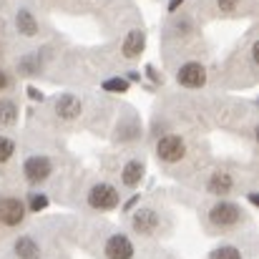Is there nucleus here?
<instances>
[{
    "label": "nucleus",
    "mask_w": 259,
    "mask_h": 259,
    "mask_svg": "<svg viewBox=\"0 0 259 259\" xmlns=\"http://www.w3.org/2000/svg\"><path fill=\"white\" fill-rule=\"evenodd\" d=\"M88 204L98 211H111L118 206V191L111 184H96L88 191Z\"/></svg>",
    "instance_id": "obj_1"
},
{
    "label": "nucleus",
    "mask_w": 259,
    "mask_h": 259,
    "mask_svg": "<svg viewBox=\"0 0 259 259\" xmlns=\"http://www.w3.org/2000/svg\"><path fill=\"white\" fill-rule=\"evenodd\" d=\"M156 154H159V159L161 161H166V164H174V161H179V159H184V154H186V144H184V139L181 136H164L159 144H156Z\"/></svg>",
    "instance_id": "obj_2"
},
{
    "label": "nucleus",
    "mask_w": 259,
    "mask_h": 259,
    "mask_svg": "<svg viewBox=\"0 0 259 259\" xmlns=\"http://www.w3.org/2000/svg\"><path fill=\"white\" fill-rule=\"evenodd\" d=\"M209 219H211V224H217V227H232V224H237V222L242 219V211H239V206L232 204V201H219V204L211 206Z\"/></svg>",
    "instance_id": "obj_3"
},
{
    "label": "nucleus",
    "mask_w": 259,
    "mask_h": 259,
    "mask_svg": "<svg viewBox=\"0 0 259 259\" xmlns=\"http://www.w3.org/2000/svg\"><path fill=\"white\" fill-rule=\"evenodd\" d=\"M176 81H179L184 88H201L204 83H206V71H204L201 63L189 61V63H184V66L179 68Z\"/></svg>",
    "instance_id": "obj_4"
},
{
    "label": "nucleus",
    "mask_w": 259,
    "mask_h": 259,
    "mask_svg": "<svg viewBox=\"0 0 259 259\" xmlns=\"http://www.w3.org/2000/svg\"><path fill=\"white\" fill-rule=\"evenodd\" d=\"M25 217V206L20 199H13V196H5L0 199V224L5 227H18Z\"/></svg>",
    "instance_id": "obj_5"
},
{
    "label": "nucleus",
    "mask_w": 259,
    "mask_h": 259,
    "mask_svg": "<svg viewBox=\"0 0 259 259\" xmlns=\"http://www.w3.org/2000/svg\"><path fill=\"white\" fill-rule=\"evenodd\" d=\"M51 159L48 156H30L25 164H23V174L30 184H38V181H46L51 176Z\"/></svg>",
    "instance_id": "obj_6"
},
{
    "label": "nucleus",
    "mask_w": 259,
    "mask_h": 259,
    "mask_svg": "<svg viewBox=\"0 0 259 259\" xmlns=\"http://www.w3.org/2000/svg\"><path fill=\"white\" fill-rule=\"evenodd\" d=\"M106 257L108 259H131L134 257V244L123 234H113L106 242Z\"/></svg>",
    "instance_id": "obj_7"
},
{
    "label": "nucleus",
    "mask_w": 259,
    "mask_h": 259,
    "mask_svg": "<svg viewBox=\"0 0 259 259\" xmlns=\"http://www.w3.org/2000/svg\"><path fill=\"white\" fill-rule=\"evenodd\" d=\"M131 224H134V229H136L139 234H151V232L159 227V214H156L154 209H139V211L134 214Z\"/></svg>",
    "instance_id": "obj_8"
},
{
    "label": "nucleus",
    "mask_w": 259,
    "mask_h": 259,
    "mask_svg": "<svg viewBox=\"0 0 259 259\" xmlns=\"http://www.w3.org/2000/svg\"><path fill=\"white\" fill-rule=\"evenodd\" d=\"M56 113H58L61 118H66V121H73V118L81 116V101H78L76 96L66 93V96H61V98L56 101Z\"/></svg>",
    "instance_id": "obj_9"
},
{
    "label": "nucleus",
    "mask_w": 259,
    "mask_h": 259,
    "mask_svg": "<svg viewBox=\"0 0 259 259\" xmlns=\"http://www.w3.org/2000/svg\"><path fill=\"white\" fill-rule=\"evenodd\" d=\"M144 46H146V35H144V30H131V33L126 35L121 51H123L126 58H139V56L144 53Z\"/></svg>",
    "instance_id": "obj_10"
},
{
    "label": "nucleus",
    "mask_w": 259,
    "mask_h": 259,
    "mask_svg": "<svg viewBox=\"0 0 259 259\" xmlns=\"http://www.w3.org/2000/svg\"><path fill=\"white\" fill-rule=\"evenodd\" d=\"M232 186H234V179L227 171H217V174H211V179H209V191H211V194L224 196V194L232 191Z\"/></svg>",
    "instance_id": "obj_11"
},
{
    "label": "nucleus",
    "mask_w": 259,
    "mask_h": 259,
    "mask_svg": "<svg viewBox=\"0 0 259 259\" xmlns=\"http://www.w3.org/2000/svg\"><path fill=\"white\" fill-rule=\"evenodd\" d=\"M121 179H123V184L126 186H139V181L144 179V164L141 161H128L126 166H123V171H121Z\"/></svg>",
    "instance_id": "obj_12"
},
{
    "label": "nucleus",
    "mask_w": 259,
    "mask_h": 259,
    "mask_svg": "<svg viewBox=\"0 0 259 259\" xmlns=\"http://www.w3.org/2000/svg\"><path fill=\"white\" fill-rule=\"evenodd\" d=\"M15 25H18V30H20L23 35H28V38H33V35L38 33V23H35L33 13H28V10H18Z\"/></svg>",
    "instance_id": "obj_13"
},
{
    "label": "nucleus",
    "mask_w": 259,
    "mask_h": 259,
    "mask_svg": "<svg viewBox=\"0 0 259 259\" xmlns=\"http://www.w3.org/2000/svg\"><path fill=\"white\" fill-rule=\"evenodd\" d=\"M15 254L20 259H33L38 257V244L30 239V237H20L18 242H15Z\"/></svg>",
    "instance_id": "obj_14"
},
{
    "label": "nucleus",
    "mask_w": 259,
    "mask_h": 259,
    "mask_svg": "<svg viewBox=\"0 0 259 259\" xmlns=\"http://www.w3.org/2000/svg\"><path fill=\"white\" fill-rule=\"evenodd\" d=\"M18 121V106L13 101H0V126H13Z\"/></svg>",
    "instance_id": "obj_15"
},
{
    "label": "nucleus",
    "mask_w": 259,
    "mask_h": 259,
    "mask_svg": "<svg viewBox=\"0 0 259 259\" xmlns=\"http://www.w3.org/2000/svg\"><path fill=\"white\" fill-rule=\"evenodd\" d=\"M209 259H242V252L234 247H219L209 254Z\"/></svg>",
    "instance_id": "obj_16"
},
{
    "label": "nucleus",
    "mask_w": 259,
    "mask_h": 259,
    "mask_svg": "<svg viewBox=\"0 0 259 259\" xmlns=\"http://www.w3.org/2000/svg\"><path fill=\"white\" fill-rule=\"evenodd\" d=\"M101 86H103V91H111V93H123V91H128V81L126 78H108Z\"/></svg>",
    "instance_id": "obj_17"
},
{
    "label": "nucleus",
    "mask_w": 259,
    "mask_h": 259,
    "mask_svg": "<svg viewBox=\"0 0 259 259\" xmlns=\"http://www.w3.org/2000/svg\"><path fill=\"white\" fill-rule=\"evenodd\" d=\"M13 151H15V144H13L10 139L0 136V164H5V161L13 156Z\"/></svg>",
    "instance_id": "obj_18"
},
{
    "label": "nucleus",
    "mask_w": 259,
    "mask_h": 259,
    "mask_svg": "<svg viewBox=\"0 0 259 259\" xmlns=\"http://www.w3.org/2000/svg\"><path fill=\"white\" fill-rule=\"evenodd\" d=\"M48 206V196L46 194H33L30 196V211H43Z\"/></svg>",
    "instance_id": "obj_19"
},
{
    "label": "nucleus",
    "mask_w": 259,
    "mask_h": 259,
    "mask_svg": "<svg viewBox=\"0 0 259 259\" xmlns=\"http://www.w3.org/2000/svg\"><path fill=\"white\" fill-rule=\"evenodd\" d=\"M217 5H219L222 13H232V10L239 5V0H217Z\"/></svg>",
    "instance_id": "obj_20"
},
{
    "label": "nucleus",
    "mask_w": 259,
    "mask_h": 259,
    "mask_svg": "<svg viewBox=\"0 0 259 259\" xmlns=\"http://www.w3.org/2000/svg\"><path fill=\"white\" fill-rule=\"evenodd\" d=\"M28 96H30V98H38V101L43 98V93H40V91H35V88H28Z\"/></svg>",
    "instance_id": "obj_21"
},
{
    "label": "nucleus",
    "mask_w": 259,
    "mask_h": 259,
    "mask_svg": "<svg viewBox=\"0 0 259 259\" xmlns=\"http://www.w3.org/2000/svg\"><path fill=\"white\" fill-rule=\"evenodd\" d=\"M8 86V76H5V71H0V91Z\"/></svg>",
    "instance_id": "obj_22"
},
{
    "label": "nucleus",
    "mask_w": 259,
    "mask_h": 259,
    "mask_svg": "<svg viewBox=\"0 0 259 259\" xmlns=\"http://www.w3.org/2000/svg\"><path fill=\"white\" fill-rule=\"evenodd\" d=\"M181 3H184V0H169V10H176Z\"/></svg>",
    "instance_id": "obj_23"
}]
</instances>
